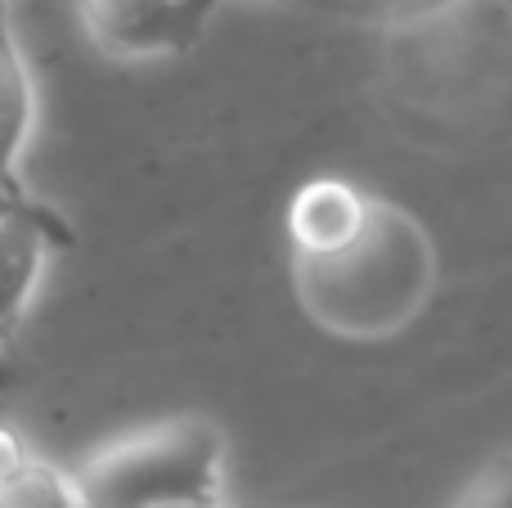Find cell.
<instances>
[{"instance_id": "obj_4", "label": "cell", "mask_w": 512, "mask_h": 508, "mask_svg": "<svg viewBox=\"0 0 512 508\" xmlns=\"http://www.w3.org/2000/svg\"><path fill=\"white\" fill-rule=\"evenodd\" d=\"M373 221V203L346 180H310L288 207V234L297 257H333L351 248Z\"/></svg>"}, {"instance_id": "obj_5", "label": "cell", "mask_w": 512, "mask_h": 508, "mask_svg": "<svg viewBox=\"0 0 512 508\" xmlns=\"http://www.w3.org/2000/svg\"><path fill=\"white\" fill-rule=\"evenodd\" d=\"M59 234L36 216L0 212V338H9L23 311L32 306L36 284L45 275V252Z\"/></svg>"}, {"instance_id": "obj_6", "label": "cell", "mask_w": 512, "mask_h": 508, "mask_svg": "<svg viewBox=\"0 0 512 508\" xmlns=\"http://www.w3.org/2000/svg\"><path fill=\"white\" fill-rule=\"evenodd\" d=\"M0 508H86L77 486V468H59L32 455L9 477H0Z\"/></svg>"}, {"instance_id": "obj_1", "label": "cell", "mask_w": 512, "mask_h": 508, "mask_svg": "<svg viewBox=\"0 0 512 508\" xmlns=\"http://www.w3.org/2000/svg\"><path fill=\"white\" fill-rule=\"evenodd\" d=\"M86 508L225 504V432L212 419H167L108 441L77 468Z\"/></svg>"}, {"instance_id": "obj_9", "label": "cell", "mask_w": 512, "mask_h": 508, "mask_svg": "<svg viewBox=\"0 0 512 508\" xmlns=\"http://www.w3.org/2000/svg\"><path fill=\"white\" fill-rule=\"evenodd\" d=\"M9 383H14V356H9L5 338H0V396L9 392Z\"/></svg>"}, {"instance_id": "obj_11", "label": "cell", "mask_w": 512, "mask_h": 508, "mask_svg": "<svg viewBox=\"0 0 512 508\" xmlns=\"http://www.w3.org/2000/svg\"><path fill=\"white\" fill-rule=\"evenodd\" d=\"M180 508H212V504H180ZM216 508H225V504H216Z\"/></svg>"}, {"instance_id": "obj_7", "label": "cell", "mask_w": 512, "mask_h": 508, "mask_svg": "<svg viewBox=\"0 0 512 508\" xmlns=\"http://www.w3.org/2000/svg\"><path fill=\"white\" fill-rule=\"evenodd\" d=\"M459 508H512V459L499 468H490L477 486L468 491V500Z\"/></svg>"}, {"instance_id": "obj_3", "label": "cell", "mask_w": 512, "mask_h": 508, "mask_svg": "<svg viewBox=\"0 0 512 508\" xmlns=\"http://www.w3.org/2000/svg\"><path fill=\"white\" fill-rule=\"evenodd\" d=\"M32 131H36V81L23 50L14 45V36L0 27V207L27 212L36 221H45L50 230H59L63 239H72L59 216L36 203L23 185V158L27 144H32Z\"/></svg>"}, {"instance_id": "obj_10", "label": "cell", "mask_w": 512, "mask_h": 508, "mask_svg": "<svg viewBox=\"0 0 512 508\" xmlns=\"http://www.w3.org/2000/svg\"><path fill=\"white\" fill-rule=\"evenodd\" d=\"M5 14H9V0H0V27H5Z\"/></svg>"}, {"instance_id": "obj_2", "label": "cell", "mask_w": 512, "mask_h": 508, "mask_svg": "<svg viewBox=\"0 0 512 508\" xmlns=\"http://www.w3.org/2000/svg\"><path fill=\"white\" fill-rule=\"evenodd\" d=\"M212 0H77L90 41L122 59H149L189 45Z\"/></svg>"}, {"instance_id": "obj_8", "label": "cell", "mask_w": 512, "mask_h": 508, "mask_svg": "<svg viewBox=\"0 0 512 508\" xmlns=\"http://www.w3.org/2000/svg\"><path fill=\"white\" fill-rule=\"evenodd\" d=\"M27 459H32V446H27L9 423H0V477H9L18 464H27Z\"/></svg>"}]
</instances>
